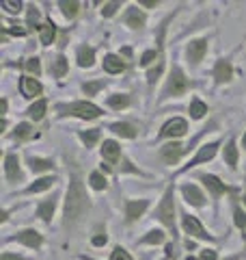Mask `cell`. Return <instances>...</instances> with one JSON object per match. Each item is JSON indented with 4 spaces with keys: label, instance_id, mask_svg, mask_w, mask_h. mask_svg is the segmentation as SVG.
Here are the masks:
<instances>
[{
    "label": "cell",
    "instance_id": "obj_33",
    "mask_svg": "<svg viewBox=\"0 0 246 260\" xmlns=\"http://www.w3.org/2000/svg\"><path fill=\"white\" fill-rule=\"evenodd\" d=\"M52 72H54V76H65V72H67V59H65V56H59V59L54 61Z\"/></svg>",
    "mask_w": 246,
    "mask_h": 260
},
{
    "label": "cell",
    "instance_id": "obj_44",
    "mask_svg": "<svg viewBox=\"0 0 246 260\" xmlns=\"http://www.w3.org/2000/svg\"><path fill=\"white\" fill-rule=\"evenodd\" d=\"M5 28H7V32H11V35H20V37L26 35V28H18V26H13V24H9V26H5Z\"/></svg>",
    "mask_w": 246,
    "mask_h": 260
},
{
    "label": "cell",
    "instance_id": "obj_53",
    "mask_svg": "<svg viewBox=\"0 0 246 260\" xmlns=\"http://www.w3.org/2000/svg\"><path fill=\"white\" fill-rule=\"evenodd\" d=\"M186 260H194V258H192V256H188V258H186Z\"/></svg>",
    "mask_w": 246,
    "mask_h": 260
},
{
    "label": "cell",
    "instance_id": "obj_17",
    "mask_svg": "<svg viewBox=\"0 0 246 260\" xmlns=\"http://www.w3.org/2000/svg\"><path fill=\"white\" fill-rule=\"evenodd\" d=\"M123 68H126V65H123V61L119 59V56L108 54L104 59V70L108 72V74H119V72H123Z\"/></svg>",
    "mask_w": 246,
    "mask_h": 260
},
{
    "label": "cell",
    "instance_id": "obj_40",
    "mask_svg": "<svg viewBox=\"0 0 246 260\" xmlns=\"http://www.w3.org/2000/svg\"><path fill=\"white\" fill-rule=\"evenodd\" d=\"M119 7H121V3H108V5H104L102 15H104V18H110V15H112L114 11H117Z\"/></svg>",
    "mask_w": 246,
    "mask_h": 260
},
{
    "label": "cell",
    "instance_id": "obj_2",
    "mask_svg": "<svg viewBox=\"0 0 246 260\" xmlns=\"http://www.w3.org/2000/svg\"><path fill=\"white\" fill-rule=\"evenodd\" d=\"M155 217L160 219V221L169 228L171 232L175 234V204H173V186H169L167 193H164L162 198V204L158 206V213Z\"/></svg>",
    "mask_w": 246,
    "mask_h": 260
},
{
    "label": "cell",
    "instance_id": "obj_34",
    "mask_svg": "<svg viewBox=\"0 0 246 260\" xmlns=\"http://www.w3.org/2000/svg\"><path fill=\"white\" fill-rule=\"evenodd\" d=\"M28 137H32L30 124H20L18 128H15V139H28Z\"/></svg>",
    "mask_w": 246,
    "mask_h": 260
},
{
    "label": "cell",
    "instance_id": "obj_50",
    "mask_svg": "<svg viewBox=\"0 0 246 260\" xmlns=\"http://www.w3.org/2000/svg\"><path fill=\"white\" fill-rule=\"evenodd\" d=\"M143 5H145V7H153L155 0H143Z\"/></svg>",
    "mask_w": 246,
    "mask_h": 260
},
{
    "label": "cell",
    "instance_id": "obj_1",
    "mask_svg": "<svg viewBox=\"0 0 246 260\" xmlns=\"http://www.w3.org/2000/svg\"><path fill=\"white\" fill-rule=\"evenodd\" d=\"M87 210H89V198L85 193L82 182L76 178V180L69 184V191H67V202H65V223L67 225L76 223Z\"/></svg>",
    "mask_w": 246,
    "mask_h": 260
},
{
    "label": "cell",
    "instance_id": "obj_52",
    "mask_svg": "<svg viewBox=\"0 0 246 260\" xmlns=\"http://www.w3.org/2000/svg\"><path fill=\"white\" fill-rule=\"evenodd\" d=\"M242 143H244V148H246V135H244V141Z\"/></svg>",
    "mask_w": 246,
    "mask_h": 260
},
{
    "label": "cell",
    "instance_id": "obj_4",
    "mask_svg": "<svg viewBox=\"0 0 246 260\" xmlns=\"http://www.w3.org/2000/svg\"><path fill=\"white\" fill-rule=\"evenodd\" d=\"M184 152H186V145H182V143H169V145H164V148L160 150V158L167 162V165H175V162L182 158Z\"/></svg>",
    "mask_w": 246,
    "mask_h": 260
},
{
    "label": "cell",
    "instance_id": "obj_42",
    "mask_svg": "<svg viewBox=\"0 0 246 260\" xmlns=\"http://www.w3.org/2000/svg\"><path fill=\"white\" fill-rule=\"evenodd\" d=\"M233 217H235V225H237V228H242V230H244V228H246V215L242 213L240 208H235Z\"/></svg>",
    "mask_w": 246,
    "mask_h": 260
},
{
    "label": "cell",
    "instance_id": "obj_10",
    "mask_svg": "<svg viewBox=\"0 0 246 260\" xmlns=\"http://www.w3.org/2000/svg\"><path fill=\"white\" fill-rule=\"evenodd\" d=\"M201 180H203V184L212 191V195H214V198H218V195H223V193L227 191L225 182H220L216 176H208V174H203V176H201Z\"/></svg>",
    "mask_w": 246,
    "mask_h": 260
},
{
    "label": "cell",
    "instance_id": "obj_45",
    "mask_svg": "<svg viewBox=\"0 0 246 260\" xmlns=\"http://www.w3.org/2000/svg\"><path fill=\"white\" fill-rule=\"evenodd\" d=\"M37 20H39V11L32 7V9L28 11V24H37Z\"/></svg>",
    "mask_w": 246,
    "mask_h": 260
},
{
    "label": "cell",
    "instance_id": "obj_48",
    "mask_svg": "<svg viewBox=\"0 0 246 260\" xmlns=\"http://www.w3.org/2000/svg\"><path fill=\"white\" fill-rule=\"evenodd\" d=\"M0 260H20L18 256H13V254H3V258Z\"/></svg>",
    "mask_w": 246,
    "mask_h": 260
},
{
    "label": "cell",
    "instance_id": "obj_12",
    "mask_svg": "<svg viewBox=\"0 0 246 260\" xmlns=\"http://www.w3.org/2000/svg\"><path fill=\"white\" fill-rule=\"evenodd\" d=\"M147 210V200H138V202H128V208H126V215H128V221H136L138 217Z\"/></svg>",
    "mask_w": 246,
    "mask_h": 260
},
{
    "label": "cell",
    "instance_id": "obj_26",
    "mask_svg": "<svg viewBox=\"0 0 246 260\" xmlns=\"http://www.w3.org/2000/svg\"><path fill=\"white\" fill-rule=\"evenodd\" d=\"M54 182H56L54 178H41V180H37L35 184H30V186H28V193H41V191L50 189Z\"/></svg>",
    "mask_w": 246,
    "mask_h": 260
},
{
    "label": "cell",
    "instance_id": "obj_38",
    "mask_svg": "<svg viewBox=\"0 0 246 260\" xmlns=\"http://www.w3.org/2000/svg\"><path fill=\"white\" fill-rule=\"evenodd\" d=\"M110 260H134L132 256L128 254L123 247H114V251H112V256H110Z\"/></svg>",
    "mask_w": 246,
    "mask_h": 260
},
{
    "label": "cell",
    "instance_id": "obj_19",
    "mask_svg": "<svg viewBox=\"0 0 246 260\" xmlns=\"http://www.w3.org/2000/svg\"><path fill=\"white\" fill-rule=\"evenodd\" d=\"M93 59H95L93 48H87V46L78 48V65H80V68H91Z\"/></svg>",
    "mask_w": 246,
    "mask_h": 260
},
{
    "label": "cell",
    "instance_id": "obj_37",
    "mask_svg": "<svg viewBox=\"0 0 246 260\" xmlns=\"http://www.w3.org/2000/svg\"><path fill=\"white\" fill-rule=\"evenodd\" d=\"M102 87H104V83H102V80H95V83H87V85L82 87V89H85V93H87V95H93V93H97V91H100Z\"/></svg>",
    "mask_w": 246,
    "mask_h": 260
},
{
    "label": "cell",
    "instance_id": "obj_30",
    "mask_svg": "<svg viewBox=\"0 0 246 260\" xmlns=\"http://www.w3.org/2000/svg\"><path fill=\"white\" fill-rule=\"evenodd\" d=\"M80 139L87 143V148H93L95 141L100 139V130H87V133H82V135H80Z\"/></svg>",
    "mask_w": 246,
    "mask_h": 260
},
{
    "label": "cell",
    "instance_id": "obj_9",
    "mask_svg": "<svg viewBox=\"0 0 246 260\" xmlns=\"http://www.w3.org/2000/svg\"><path fill=\"white\" fill-rule=\"evenodd\" d=\"M205 50H208V42H205V39H194V42H190V46H188V59L192 63H199L203 59Z\"/></svg>",
    "mask_w": 246,
    "mask_h": 260
},
{
    "label": "cell",
    "instance_id": "obj_7",
    "mask_svg": "<svg viewBox=\"0 0 246 260\" xmlns=\"http://www.w3.org/2000/svg\"><path fill=\"white\" fill-rule=\"evenodd\" d=\"M182 223H184V230H186L188 234H194V237H199V239H210V241H212V237H210V234L203 230V225H201L199 221H196V217L184 215Z\"/></svg>",
    "mask_w": 246,
    "mask_h": 260
},
{
    "label": "cell",
    "instance_id": "obj_43",
    "mask_svg": "<svg viewBox=\"0 0 246 260\" xmlns=\"http://www.w3.org/2000/svg\"><path fill=\"white\" fill-rule=\"evenodd\" d=\"M153 59H158V52H155V50L145 52V54H143V59H141V65H149Z\"/></svg>",
    "mask_w": 246,
    "mask_h": 260
},
{
    "label": "cell",
    "instance_id": "obj_24",
    "mask_svg": "<svg viewBox=\"0 0 246 260\" xmlns=\"http://www.w3.org/2000/svg\"><path fill=\"white\" fill-rule=\"evenodd\" d=\"M225 160L229 167H235L237 165V148H235V141H229L227 148H225Z\"/></svg>",
    "mask_w": 246,
    "mask_h": 260
},
{
    "label": "cell",
    "instance_id": "obj_23",
    "mask_svg": "<svg viewBox=\"0 0 246 260\" xmlns=\"http://www.w3.org/2000/svg\"><path fill=\"white\" fill-rule=\"evenodd\" d=\"M112 133H117V135H121V137H128V139H134L136 137V128L132 126V124H112Z\"/></svg>",
    "mask_w": 246,
    "mask_h": 260
},
{
    "label": "cell",
    "instance_id": "obj_47",
    "mask_svg": "<svg viewBox=\"0 0 246 260\" xmlns=\"http://www.w3.org/2000/svg\"><path fill=\"white\" fill-rule=\"evenodd\" d=\"M201 260H216V251H212V249H205L203 254H201Z\"/></svg>",
    "mask_w": 246,
    "mask_h": 260
},
{
    "label": "cell",
    "instance_id": "obj_5",
    "mask_svg": "<svg viewBox=\"0 0 246 260\" xmlns=\"http://www.w3.org/2000/svg\"><path fill=\"white\" fill-rule=\"evenodd\" d=\"M186 91H188V80H186V76L182 74V72L175 70L173 74H171V78H169L167 93H169V95H182V93H186Z\"/></svg>",
    "mask_w": 246,
    "mask_h": 260
},
{
    "label": "cell",
    "instance_id": "obj_41",
    "mask_svg": "<svg viewBox=\"0 0 246 260\" xmlns=\"http://www.w3.org/2000/svg\"><path fill=\"white\" fill-rule=\"evenodd\" d=\"M26 70L30 72V74H39V72H41V65H39V59H28L26 61Z\"/></svg>",
    "mask_w": 246,
    "mask_h": 260
},
{
    "label": "cell",
    "instance_id": "obj_15",
    "mask_svg": "<svg viewBox=\"0 0 246 260\" xmlns=\"http://www.w3.org/2000/svg\"><path fill=\"white\" fill-rule=\"evenodd\" d=\"M5 172H7L9 180H18L20 178V160L15 154H9V156L5 158Z\"/></svg>",
    "mask_w": 246,
    "mask_h": 260
},
{
    "label": "cell",
    "instance_id": "obj_35",
    "mask_svg": "<svg viewBox=\"0 0 246 260\" xmlns=\"http://www.w3.org/2000/svg\"><path fill=\"white\" fill-rule=\"evenodd\" d=\"M89 182H91V186H93V189H97V191L106 189V178H104L102 174H91V178H89Z\"/></svg>",
    "mask_w": 246,
    "mask_h": 260
},
{
    "label": "cell",
    "instance_id": "obj_25",
    "mask_svg": "<svg viewBox=\"0 0 246 260\" xmlns=\"http://www.w3.org/2000/svg\"><path fill=\"white\" fill-rule=\"evenodd\" d=\"M46 107H48L46 100H37V102H35V104H32V107L28 109V115H30L32 119H35V121H39L41 117L46 115Z\"/></svg>",
    "mask_w": 246,
    "mask_h": 260
},
{
    "label": "cell",
    "instance_id": "obj_39",
    "mask_svg": "<svg viewBox=\"0 0 246 260\" xmlns=\"http://www.w3.org/2000/svg\"><path fill=\"white\" fill-rule=\"evenodd\" d=\"M162 68H164V63L160 61V63H158V68L149 70V74H147V80H149V83H155V80L160 78V74H162Z\"/></svg>",
    "mask_w": 246,
    "mask_h": 260
},
{
    "label": "cell",
    "instance_id": "obj_8",
    "mask_svg": "<svg viewBox=\"0 0 246 260\" xmlns=\"http://www.w3.org/2000/svg\"><path fill=\"white\" fill-rule=\"evenodd\" d=\"M216 150H218V143H210V145H203V148L199 150V154L188 162V167H194V165H199V162H205V160H210V158H214V154H216ZM186 167V169H188ZM184 169V172H186Z\"/></svg>",
    "mask_w": 246,
    "mask_h": 260
},
{
    "label": "cell",
    "instance_id": "obj_18",
    "mask_svg": "<svg viewBox=\"0 0 246 260\" xmlns=\"http://www.w3.org/2000/svg\"><path fill=\"white\" fill-rule=\"evenodd\" d=\"M119 152H121V148H119V143H117V141H104V148H102V156H104L106 160L114 162V160L119 158Z\"/></svg>",
    "mask_w": 246,
    "mask_h": 260
},
{
    "label": "cell",
    "instance_id": "obj_16",
    "mask_svg": "<svg viewBox=\"0 0 246 260\" xmlns=\"http://www.w3.org/2000/svg\"><path fill=\"white\" fill-rule=\"evenodd\" d=\"M18 241L24 243V245H28V247L35 249V247L41 245V234L35 232V230H24V232L18 234Z\"/></svg>",
    "mask_w": 246,
    "mask_h": 260
},
{
    "label": "cell",
    "instance_id": "obj_22",
    "mask_svg": "<svg viewBox=\"0 0 246 260\" xmlns=\"http://www.w3.org/2000/svg\"><path fill=\"white\" fill-rule=\"evenodd\" d=\"M54 208H56V200H46L44 204L39 206L37 213H39V217L44 219V221H50V219H52V213H54Z\"/></svg>",
    "mask_w": 246,
    "mask_h": 260
},
{
    "label": "cell",
    "instance_id": "obj_6",
    "mask_svg": "<svg viewBox=\"0 0 246 260\" xmlns=\"http://www.w3.org/2000/svg\"><path fill=\"white\" fill-rule=\"evenodd\" d=\"M186 130H188L186 119L175 117V119H171V121H167V124H164L162 137H182V135H186Z\"/></svg>",
    "mask_w": 246,
    "mask_h": 260
},
{
    "label": "cell",
    "instance_id": "obj_46",
    "mask_svg": "<svg viewBox=\"0 0 246 260\" xmlns=\"http://www.w3.org/2000/svg\"><path fill=\"white\" fill-rule=\"evenodd\" d=\"M106 241H108V239H106V234H97V237H93V245H97V247L106 245Z\"/></svg>",
    "mask_w": 246,
    "mask_h": 260
},
{
    "label": "cell",
    "instance_id": "obj_28",
    "mask_svg": "<svg viewBox=\"0 0 246 260\" xmlns=\"http://www.w3.org/2000/svg\"><path fill=\"white\" fill-rule=\"evenodd\" d=\"M30 169H32V172H48V169H52V160L30 158Z\"/></svg>",
    "mask_w": 246,
    "mask_h": 260
},
{
    "label": "cell",
    "instance_id": "obj_51",
    "mask_svg": "<svg viewBox=\"0 0 246 260\" xmlns=\"http://www.w3.org/2000/svg\"><path fill=\"white\" fill-rule=\"evenodd\" d=\"M0 111H3V113L7 111V100H3V102H0Z\"/></svg>",
    "mask_w": 246,
    "mask_h": 260
},
{
    "label": "cell",
    "instance_id": "obj_14",
    "mask_svg": "<svg viewBox=\"0 0 246 260\" xmlns=\"http://www.w3.org/2000/svg\"><path fill=\"white\" fill-rule=\"evenodd\" d=\"M20 89H22L24 98H35V95L41 93V85H39V80H35V78H22Z\"/></svg>",
    "mask_w": 246,
    "mask_h": 260
},
{
    "label": "cell",
    "instance_id": "obj_36",
    "mask_svg": "<svg viewBox=\"0 0 246 260\" xmlns=\"http://www.w3.org/2000/svg\"><path fill=\"white\" fill-rule=\"evenodd\" d=\"M3 9H7L9 13H18L22 9V3H20V0H18V3H15V0H3Z\"/></svg>",
    "mask_w": 246,
    "mask_h": 260
},
{
    "label": "cell",
    "instance_id": "obj_3",
    "mask_svg": "<svg viewBox=\"0 0 246 260\" xmlns=\"http://www.w3.org/2000/svg\"><path fill=\"white\" fill-rule=\"evenodd\" d=\"M59 111L63 115H76L82 119H95L102 115V111L91 102H71V104H61Z\"/></svg>",
    "mask_w": 246,
    "mask_h": 260
},
{
    "label": "cell",
    "instance_id": "obj_49",
    "mask_svg": "<svg viewBox=\"0 0 246 260\" xmlns=\"http://www.w3.org/2000/svg\"><path fill=\"white\" fill-rule=\"evenodd\" d=\"M167 256H169V258H173V256H175V251H173V245H167Z\"/></svg>",
    "mask_w": 246,
    "mask_h": 260
},
{
    "label": "cell",
    "instance_id": "obj_31",
    "mask_svg": "<svg viewBox=\"0 0 246 260\" xmlns=\"http://www.w3.org/2000/svg\"><path fill=\"white\" fill-rule=\"evenodd\" d=\"M108 104L112 109H123V107H128V104H130V98L128 95H110Z\"/></svg>",
    "mask_w": 246,
    "mask_h": 260
},
{
    "label": "cell",
    "instance_id": "obj_20",
    "mask_svg": "<svg viewBox=\"0 0 246 260\" xmlns=\"http://www.w3.org/2000/svg\"><path fill=\"white\" fill-rule=\"evenodd\" d=\"M41 44L44 46H50L54 42V35H56V28H54V24L52 22H46V24H41Z\"/></svg>",
    "mask_w": 246,
    "mask_h": 260
},
{
    "label": "cell",
    "instance_id": "obj_11",
    "mask_svg": "<svg viewBox=\"0 0 246 260\" xmlns=\"http://www.w3.org/2000/svg\"><path fill=\"white\" fill-rule=\"evenodd\" d=\"M233 76V68L229 61H218L216 63V70H214V78L218 80V83H229Z\"/></svg>",
    "mask_w": 246,
    "mask_h": 260
},
{
    "label": "cell",
    "instance_id": "obj_21",
    "mask_svg": "<svg viewBox=\"0 0 246 260\" xmlns=\"http://www.w3.org/2000/svg\"><path fill=\"white\" fill-rule=\"evenodd\" d=\"M126 22H128V26H132V28H141L145 24V15L132 7V9L128 11V15H126Z\"/></svg>",
    "mask_w": 246,
    "mask_h": 260
},
{
    "label": "cell",
    "instance_id": "obj_55",
    "mask_svg": "<svg viewBox=\"0 0 246 260\" xmlns=\"http://www.w3.org/2000/svg\"><path fill=\"white\" fill-rule=\"evenodd\" d=\"M244 202H246V198H244Z\"/></svg>",
    "mask_w": 246,
    "mask_h": 260
},
{
    "label": "cell",
    "instance_id": "obj_54",
    "mask_svg": "<svg viewBox=\"0 0 246 260\" xmlns=\"http://www.w3.org/2000/svg\"><path fill=\"white\" fill-rule=\"evenodd\" d=\"M227 260H237V258H235V256H233V258H227Z\"/></svg>",
    "mask_w": 246,
    "mask_h": 260
},
{
    "label": "cell",
    "instance_id": "obj_13",
    "mask_svg": "<svg viewBox=\"0 0 246 260\" xmlns=\"http://www.w3.org/2000/svg\"><path fill=\"white\" fill-rule=\"evenodd\" d=\"M182 193H184V198H186V202H190L192 206H203V193L196 189L194 184H186L184 189H182Z\"/></svg>",
    "mask_w": 246,
    "mask_h": 260
},
{
    "label": "cell",
    "instance_id": "obj_29",
    "mask_svg": "<svg viewBox=\"0 0 246 260\" xmlns=\"http://www.w3.org/2000/svg\"><path fill=\"white\" fill-rule=\"evenodd\" d=\"M205 113H208V107H205L201 100H192V104H190V115H192L194 119H201Z\"/></svg>",
    "mask_w": 246,
    "mask_h": 260
},
{
    "label": "cell",
    "instance_id": "obj_32",
    "mask_svg": "<svg viewBox=\"0 0 246 260\" xmlns=\"http://www.w3.org/2000/svg\"><path fill=\"white\" fill-rule=\"evenodd\" d=\"M162 241H164V232H160V230H153L143 239V243H147V245H158Z\"/></svg>",
    "mask_w": 246,
    "mask_h": 260
},
{
    "label": "cell",
    "instance_id": "obj_27",
    "mask_svg": "<svg viewBox=\"0 0 246 260\" xmlns=\"http://www.w3.org/2000/svg\"><path fill=\"white\" fill-rule=\"evenodd\" d=\"M59 7L63 9V15H65V18H73V15L78 13V7H80V5H78V3H73V0H71V3H67V0H61Z\"/></svg>",
    "mask_w": 246,
    "mask_h": 260
}]
</instances>
